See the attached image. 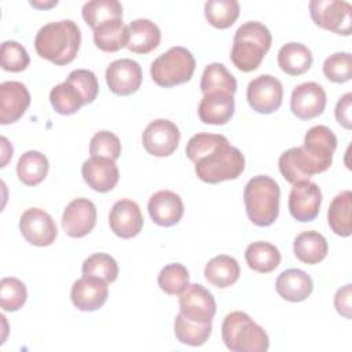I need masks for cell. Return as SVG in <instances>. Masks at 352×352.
<instances>
[{
    "mask_svg": "<svg viewBox=\"0 0 352 352\" xmlns=\"http://www.w3.org/2000/svg\"><path fill=\"white\" fill-rule=\"evenodd\" d=\"M186 155L195 164L198 179L209 184L234 180L245 169V157L241 150L219 133L191 136L186 146Z\"/></svg>",
    "mask_w": 352,
    "mask_h": 352,
    "instance_id": "cell-1",
    "label": "cell"
},
{
    "mask_svg": "<svg viewBox=\"0 0 352 352\" xmlns=\"http://www.w3.org/2000/svg\"><path fill=\"white\" fill-rule=\"evenodd\" d=\"M81 44L80 28L72 19L50 22L34 37V48L40 58L63 66L74 60Z\"/></svg>",
    "mask_w": 352,
    "mask_h": 352,
    "instance_id": "cell-2",
    "label": "cell"
},
{
    "mask_svg": "<svg viewBox=\"0 0 352 352\" xmlns=\"http://www.w3.org/2000/svg\"><path fill=\"white\" fill-rule=\"evenodd\" d=\"M272 36L268 28L257 21H249L241 25L232 40L231 62L234 66L245 73L256 70L268 50L271 48Z\"/></svg>",
    "mask_w": 352,
    "mask_h": 352,
    "instance_id": "cell-3",
    "label": "cell"
},
{
    "mask_svg": "<svg viewBox=\"0 0 352 352\" xmlns=\"http://www.w3.org/2000/svg\"><path fill=\"white\" fill-rule=\"evenodd\" d=\"M279 198L280 190L272 177L267 175L252 177L243 190L249 220L258 227L271 226L279 214Z\"/></svg>",
    "mask_w": 352,
    "mask_h": 352,
    "instance_id": "cell-4",
    "label": "cell"
},
{
    "mask_svg": "<svg viewBox=\"0 0 352 352\" xmlns=\"http://www.w3.org/2000/svg\"><path fill=\"white\" fill-rule=\"evenodd\" d=\"M221 337L232 352H265L270 348L265 330L242 311L230 312L224 318Z\"/></svg>",
    "mask_w": 352,
    "mask_h": 352,
    "instance_id": "cell-5",
    "label": "cell"
},
{
    "mask_svg": "<svg viewBox=\"0 0 352 352\" xmlns=\"http://www.w3.org/2000/svg\"><path fill=\"white\" fill-rule=\"evenodd\" d=\"M195 70V59L184 47H172L153 60L150 74L153 81L164 88L184 84L191 80Z\"/></svg>",
    "mask_w": 352,
    "mask_h": 352,
    "instance_id": "cell-6",
    "label": "cell"
},
{
    "mask_svg": "<svg viewBox=\"0 0 352 352\" xmlns=\"http://www.w3.org/2000/svg\"><path fill=\"white\" fill-rule=\"evenodd\" d=\"M309 14L315 25L337 34L349 36L352 22V7L340 0H312Z\"/></svg>",
    "mask_w": 352,
    "mask_h": 352,
    "instance_id": "cell-7",
    "label": "cell"
},
{
    "mask_svg": "<svg viewBox=\"0 0 352 352\" xmlns=\"http://www.w3.org/2000/svg\"><path fill=\"white\" fill-rule=\"evenodd\" d=\"M305 155L316 169V173L327 170L337 148V136L326 125H315L308 129L301 146Z\"/></svg>",
    "mask_w": 352,
    "mask_h": 352,
    "instance_id": "cell-8",
    "label": "cell"
},
{
    "mask_svg": "<svg viewBox=\"0 0 352 352\" xmlns=\"http://www.w3.org/2000/svg\"><path fill=\"white\" fill-rule=\"evenodd\" d=\"M246 99L254 111L260 114H271L282 104V82L271 74H261L248 84Z\"/></svg>",
    "mask_w": 352,
    "mask_h": 352,
    "instance_id": "cell-9",
    "label": "cell"
},
{
    "mask_svg": "<svg viewBox=\"0 0 352 352\" xmlns=\"http://www.w3.org/2000/svg\"><path fill=\"white\" fill-rule=\"evenodd\" d=\"M179 305L184 318L202 324H210L216 314L214 297L199 283L188 285L179 294Z\"/></svg>",
    "mask_w": 352,
    "mask_h": 352,
    "instance_id": "cell-10",
    "label": "cell"
},
{
    "mask_svg": "<svg viewBox=\"0 0 352 352\" xmlns=\"http://www.w3.org/2000/svg\"><path fill=\"white\" fill-rule=\"evenodd\" d=\"M180 142V132L175 122L158 118L151 121L143 131L142 143L144 150L154 157L173 154Z\"/></svg>",
    "mask_w": 352,
    "mask_h": 352,
    "instance_id": "cell-11",
    "label": "cell"
},
{
    "mask_svg": "<svg viewBox=\"0 0 352 352\" xmlns=\"http://www.w3.org/2000/svg\"><path fill=\"white\" fill-rule=\"evenodd\" d=\"M19 231L22 236L34 246H50L58 236L54 219L40 208H29L22 213Z\"/></svg>",
    "mask_w": 352,
    "mask_h": 352,
    "instance_id": "cell-12",
    "label": "cell"
},
{
    "mask_svg": "<svg viewBox=\"0 0 352 352\" xmlns=\"http://www.w3.org/2000/svg\"><path fill=\"white\" fill-rule=\"evenodd\" d=\"M322 191L316 183L304 180L293 184L289 194V212L301 223L312 221L316 219L320 210Z\"/></svg>",
    "mask_w": 352,
    "mask_h": 352,
    "instance_id": "cell-13",
    "label": "cell"
},
{
    "mask_svg": "<svg viewBox=\"0 0 352 352\" xmlns=\"http://www.w3.org/2000/svg\"><path fill=\"white\" fill-rule=\"evenodd\" d=\"M142 67L136 60L122 58L111 62L106 69V82L109 89L120 96L135 94L142 85Z\"/></svg>",
    "mask_w": 352,
    "mask_h": 352,
    "instance_id": "cell-14",
    "label": "cell"
},
{
    "mask_svg": "<svg viewBox=\"0 0 352 352\" xmlns=\"http://www.w3.org/2000/svg\"><path fill=\"white\" fill-rule=\"evenodd\" d=\"M326 102L323 87L308 81L294 87L290 96V110L300 120H312L324 111Z\"/></svg>",
    "mask_w": 352,
    "mask_h": 352,
    "instance_id": "cell-15",
    "label": "cell"
},
{
    "mask_svg": "<svg viewBox=\"0 0 352 352\" xmlns=\"http://www.w3.org/2000/svg\"><path fill=\"white\" fill-rule=\"evenodd\" d=\"M96 224V206L88 198H74L62 214V228L72 238L88 235Z\"/></svg>",
    "mask_w": 352,
    "mask_h": 352,
    "instance_id": "cell-16",
    "label": "cell"
},
{
    "mask_svg": "<svg viewBox=\"0 0 352 352\" xmlns=\"http://www.w3.org/2000/svg\"><path fill=\"white\" fill-rule=\"evenodd\" d=\"M109 297V286L103 279L84 275L77 279L70 290L73 305L85 312H92L104 305Z\"/></svg>",
    "mask_w": 352,
    "mask_h": 352,
    "instance_id": "cell-17",
    "label": "cell"
},
{
    "mask_svg": "<svg viewBox=\"0 0 352 352\" xmlns=\"http://www.w3.org/2000/svg\"><path fill=\"white\" fill-rule=\"evenodd\" d=\"M109 226L122 239L136 236L143 228V214L139 205L132 199L117 201L109 213Z\"/></svg>",
    "mask_w": 352,
    "mask_h": 352,
    "instance_id": "cell-18",
    "label": "cell"
},
{
    "mask_svg": "<svg viewBox=\"0 0 352 352\" xmlns=\"http://www.w3.org/2000/svg\"><path fill=\"white\" fill-rule=\"evenodd\" d=\"M30 104V94L19 81L0 84V124L7 125L18 121Z\"/></svg>",
    "mask_w": 352,
    "mask_h": 352,
    "instance_id": "cell-19",
    "label": "cell"
},
{
    "mask_svg": "<svg viewBox=\"0 0 352 352\" xmlns=\"http://www.w3.org/2000/svg\"><path fill=\"white\" fill-rule=\"evenodd\" d=\"M151 220L161 227L177 224L184 213V205L179 194L170 190H160L154 192L147 204Z\"/></svg>",
    "mask_w": 352,
    "mask_h": 352,
    "instance_id": "cell-20",
    "label": "cell"
},
{
    "mask_svg": "<svg viewBox=\"0 0 352 352\" xmlns=\"http://www.w3.org/2000/svg\"><path fill=\"white\" fill-rule=\"evenodd\" d=\"M84 182L98 192H107L116 187L120 179V172L116 161L103 157H91L81 166Z\"/></svg>",
    "mask_w": 352,
    "mask_h": 352,
    "instance_id": "cell-21",
    "label": "cell"
},
{
    "mask_svg": "<svg viewBox=\"0 0 352 352\" xmlns=\"http://www.w3.org/2000/svg\"><path fill=\"white\" fill-rule=\"evenodd\" d=\"M235 111L234 95L227 92L205 94L198 106V117L204 124L224 125Z\"/></svg>",
    "mask_w": 352,
    "mask_h": 352,
    "instance_id": "cell-22",
    "label": "cell"
},
{
    "mask_svg": "<svg viewBox=\"0 0 352 352\" xmlns=\"http://www.w3.org/2000/svg\"><path fill=\"white\" fill-rule=\"evenodd\" d=\"M161 41L160 28L146 18H139L126 25L125 47L135 54H148L154 51Z\"/></svg>",
    "mask_w": 352,
    "mask_h": 352,
    "instance_id": "cell-23",
    "label": "cell"
},
{
    "mask_svg": "<svg viewBox=\"0 0 352 352\" xmlns=\"http://www.w3.org/2000/svg\"><path fill=\"white\" fill-rule=\"evenodd\" d=\"M275 289L283 300L290 302H301L311 296L314 282L307 272L297 268H290L283 271L276 278Z\"/></svg>",
    "mask_w": 352,
    "mask_h": 352,
    "instance_id": "cell-24",
    "label": "cell"
},
{
    "mask_svg": "<svg viewBox=\"0 0 352 352\" xmlns=\"http://www.w3.org/2000/svg\"><path fill=\"white\" fill-rule=\"evenodd\" d=\"M278 165L280 175L290 184L309 180L311 176L316 175V170L305 155L302 147H292L282 153Z\"/></svg>",
    "mask_w": 352,
    "mask_h": 352,
    "instance_id": "cell-25",
    "label": "cell"
},
{
    "mask_svg": "<svg viewBox=\"0 0 352 352\" xmlns=\"http://www.w3.org/2000/svg\"><path fill=\"white\" fill-rule=\"evenodd\" d=\"M204 275L212 286L226 289L239 279L241 268L234 257L227 254H219L208 261Z\"/></svg>",
    "mask_w": 352,
    "mask_h": 352,
    "instance_id": "cell-26",
    "label": "cell"
},
{
    "mask_svg": "<svg viewBox=\"0 0 352 352\" xmlns=\"http://www.w3.org/2000/svg\"><path fill=\"white\" fill-rule=\"evenodd\" d=\"M329 245L326 238L318 231H304L293 242L294 256L304 264H318L327 256Z\"/></svg>",
    "mask_w": 352,
    "mask_h": 352,
    "instance_id": "cell-27",
    "label": "cell"
},
{
    "mask_svg": "<svg viewBox=\"0 0 352 352\" xmlns=\"http://www.w3.org/2000/svg\"><path fill=\"white\" fill-rule=\"evenodd\" d=\"M314 58L308 47L301 43H287L278 52V65L289 76H301L309 70Z\"/></svg>",
    "mask_w": 352,
    "mask_h": 352,
    "instance_id": "cell-28",
    "label": "cell"
},
{
    "mask_svg": "<svg viewBox=\"0 0 352 352\" xmlns=\"http://www.w3.org/2000/svg\"><path fill=\"white\" fill-rule=\"evenodd\" d=\"M245 260L250 270L260 274H268L280 264V253L275 245L257 241L248 245L245 250Z\"/></svg>",
    "mask_w": 352,
    "mask_h": 352,
    "instance_id": "cell-29",
    "label": "cell"
},
{
    "mask_svg": "<svg viewBox=\"0 0 352 352\" xmlns=\"http://www.w3.org/2000/svg\"><path fill=\"white\" fill-rule=\"evenodd\" d=\"M48 168V160L43 153L29 150L21 155L16 164V175L25 186L34 187L45 179Z\"/></svg>",
    "mask_w": 352,
    "mask_h": 352,
    "instance_id": "cell-30",
    "label": "cell"
},
{
    "mask_svg": "<svg viewBox=\"0 0 352 352\" xmlns=\"http://www.w3.org/2000/svg\"><path fill=\"white\" fill-rule=\"evenodd\" d=\"M351 210H352V192L349 190H344L333 198L327 212V221L334 234L340 236L351 235L352 232Z\"/></svg>",
    "mask_w": 352,
    "mask_h": 352,
    "instance_id": "cell-31",
    "label": "cell"
},
{
    "mask_svg": "<svg viewBox=\"0 0 352 352\" xmlns=\"http://www.w3.org/2000/svg\"><path fill=\"white\" fill-rule=\"evenodd\" d=\"M236 80L235 77L228 72V69L219 62L209 63L204 73L199 82V88L202 94H210V92H227L234 95L236 92Z\"/></svg>",
    "mask_w": 352,
    "mask_h": 352,
    "instance_id": "cell-32",
    "label": "cell"
},
{
    "mask_svg": "<svg viewBox=\"0 0 352 352\" xmlns=\"http://www.w3.org/2000/svg\"><path fill=\"white\" fill-rule=\"evenodd\" d=\"M95 45L104 52H117L126 44V26L122 19H111L94 29Z\"/></svg>",
    "mask_w": 352,
    "mask_h": 352,
    "instance_id": "cell-33",
    "label": "cell"
},
{
    "mask_svg": "<svg viewBox=\"0 0 352 352\" xmlns=\"http://www.w3.org/2000/svg\"><path fill=\"white\" fill-rule=\"evenodd\" d=\"M50 102L54 110L62 116L74 114L85 104V100L80 91L67 80L55 85L51 89Z\"/></svg>",
    "mask_w": 352,
    "mask_h": 352,
    "instance_id": "cell-34",
    "label": "cell"
},
{
    "mask_svg": "<svg viewBox=\"0 0 352 352\" xmlns=\"http://www.w3.org/2000/svg\"><path fill=\"white\" fill-rule=\"evenodd\" d=\"M82 18L92 30L111 19H122V6L117 0H92L82 6Z\"/></svg>",
    "mask_w": 352,
    "mask_h": 352,
    "instance_id": "cell-35",
    "label": "cell"
},
{
    "mask_svg": "<svg viewBox=\"0 0 352 352\" xmlns=\"http://www.w3.org/2000/svg\"><path fill=\"white\" fill-rule=\"evenodd\" d=\"M205 16L213 28L228 29L239 16V3L236 0H208Z\"/></svg>",
    "mask_w": 352,
    "mask_h": 352,
    "instance_id": "cell-36",
    "label": "cell"
},
{
    "mask_svg": "<svg viewBox=\"0 0 352 352\" xmlns=\"http://www.w3.org/2000/svg\"><path fill=\"white\" fill-rule=\"evenodd\" d=\"M176 338L190 346H201L206 342L212 333V323L202 324L184 318L180 312L175 318L173 323Z\"/></svg>",
    "mask_w": 352,
    "mask_h": 352,
    "instance_id": "cell-37",
    "label": "cell"
},
{
    "mask_svg": "<svg viewBox=\"0 0 352 352\" xmlns=\"http://www.w3.org/2000/svg\"><path fill=\"white\" fill-rule=\"evenodd\" d=\"M81 271L82 275L95 276L103 279L107 283H111L118 276V264L110 254L94 253L84 260Z\"/></svg>",
    "mask_w": 352,
    "mask_h": 352,
    "instance_id": "cell-38",
    "label": "cell"
},
{
    "mask_svg": "<svg viewBox=\"0 0 352 352\" xmlns=\"http://www.w3.org/2000/svg\"><path fill=\"white\" fill-rule=\"evenodd\" d=\"M188 271L180 263L165 265L158 274L160 289L169 296H179L188 286Z\"/></svg>",
    "mask_w": 352,
    "mask_h": 352,
    "instance_id": "cell-39",
    "label": "cell"
},
{
    "mask_svg": "<svg viewBox=\"0 0 352 352\" xmlns=\"http://www.w3.org/2000/svg\"><path fill=\"white\" fill-rule=\"evenodd\" d=\"M28 298V290L22 280L14 276L3 278L0 282V307L4 311L15 312L23 307Z\"/></svg>",
    "mask_w": 352,
    "mask_h": 352,
    "instance_id": "cell-40",
    "label": "cell"
},
{
    "mask_svg": "<svg viewBox=\"0 0 352 352\" xmlns=\"http://www.w3.org/2000/svg\"><path fill=\"white\" fill-rule=\"evenodd\" d=\"M323 74L327 80L344 84L352 78V56L349 52H336L323 62Z\"/></svg>",
    "mask_w": 352,
    "mask_h": 352,
    "instance_id": "cell-41",
    "label": "cell"
},
{
    "mask_svg": "<svg viewBox=\"0 0 352 352\" xmlns=\"http://www.w3.org/2000/svg\"><path fill=\"white\" fill-rule=\"evenodd\" d=\"M89 154L91 157H103L116 161L121 154V142L110 131L96 132L89 142Z\"/></svg>",
    "mask_w": 352,
    "mask_h": 352,
    "instance_id": "cell-42",
    "label": "cell"
},
{
    "mask_svg": "<svg viewBox=\"0 0 352 352\" xmlns=\"http://www.w3.org/2000/svg\"><path fill=\"white\" fill-rule=\"evenodd\" d=\"M29 54L22 44L14 40H7L1 44V67L6 72H22L29 66Z\"/></svg>",
    "mask_w": 352,
    "mask_h": 352,
    "instance_id": "cell-43",
    "label": "cell"
},
{
    "mask_svg": "<svg viewBox=\"0 0 352 352\" xmlns=\"http://www.w3.org/2000/svg\"><path fill=\"white\" fill-rule=\"evenodd\" d=\"M66 80L80 91L85 100V104H89L96 99L99 92V84L94 72L87 69H76L69 73Z\"/></svg>",
    "mask_w": 352,
    "mask_h": 352,
    "instance_id": "cell-44",
    "label": "cell"
},
{
    "mask_svg": "<svg viewBox=\"0 0 352 352\" xmlns=\"http://www.w3.org/2000/svg\"><path fill=\"white\" fill-rule=\"evenodd\" d=\"M351 110H352V94L346 92L345 95H342L334 109V114H336V120L337 122L344 126L345 129H351L352 126V116H351Z\"/></svg>",
    "mask_w": 352,
    "mask_h": 352,
    "instance_id": "cell-45",
    "label": "cell"
},
{
    "mask_svg": "<svg viewBox=\"0 0 352 352\" xmlns=\"http://www.w3.org/2000/svg\"><path fill=\"white\" fill-rule=\"evenodd\" d=\"M351 300H352L351 283L338 289L334 296V307H336L337 312L346 319H351V309H352Z\"/></svg>",
    "mask_w": 352,
    "mask_h": 352,
    "instance_id": "cell-46",
    "label": "cell"
},
{
    "mask_svg": "<svg viewBox=\"0 0 352 352\" xmlns=\"http://www.w3.org/2000/svg\"><path fill=\"white\" fill-rule=\"evenodd\" d=\"M58 4V1L56 0H52V1H50V3H38V1H30V6H33V7H37V8H50V7H52V6H56Z\"/></svg>",
    "mask_w": 352,
    "mask_h": 352,
    "instance_id": "cell-47",
    "label": "cell"
}]
</instances>
